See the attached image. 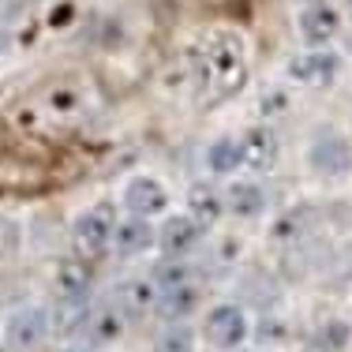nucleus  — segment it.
<instances>
[{
  "instance_id": "2",
  "label": "nucleus",
  "mask_w": 352,
  "mask_h": 352,
  "mask_svg": "<svg viewBox=\"0 0 352 352\" xmlns=\"http://www.w3.org/2000/svg\"><path fill=\"white\" fill-rule=\"evenodd\" d=\"M116 225H120V217H116V206H113V203H94V206H87V210L75 217V225H72L75 251H79L82 258L105 255V251L113 248Z\"/></svg>"
},
{
  "instance_id": "22",
  "label": "nucleus",
  "mask_w": 352,
  "mask_h": 352,
  "mask_svg": "<svg viewBox=\"0 0 352 352\" xmlns=\"http://www.w3.org/2000/svg\"><path fill=\"white\" fill-rule=\"evenodd\" d=\"M311 352H318V349H311Z\"/></svg>"
},
{
  "instance_id": "16",
  "label": "nucleus",
  "mask_w": 352,
  "mask_h": 352,
  "mask_svg": "<svg viewBox=\"0 0 352 352\" xmlns=\"http://www.w3.org/2000/svg\"><path fill=\"white\" fill-rule=\"evenodd\" d=\"M90 281H94V270L82 258H64L60 270H56V289H60L64 304H82L90 292Z\"/></svg>"
},
{
  "instance_id": "21",
  "label": "nucleus",
  "mask_w": 352,
  "mask_h": 352,
  "mask_svg": "<svg viewBox=\"0 0 352 352\" xmlns=\"http://www.w3.org/2000/svg\"><path fill=\"white\" fill-rule=\"evenodd\" d=\"M12 236H15V229L8 221H0V244H12Z\"/></svg>"
},
{
  "instance_id": "17",
  "label": "nucleus",
  "mask_w": 352,
  "mask_h": 352,
  "mask_svg": "<svg viewBox=\"0 0 352 352\" xmlns=\"http://www.w3.org/2000/svg\"><path fill=\"white\" fill-rule=\"evenodd\" d=\"M49 330V318L45 311H38V307H27V311H19L12 318V326H8V341H12L15 349H34L41 338H45Z\"/></svg>"
},
{
  "instance_id": "18",
  "label": "nucleus",
  "mask_w": 352,
  "mask_h": 352,
  "mask_svg": "<svg viewBox=\"0 0 352 352\" xmlns=\"http://www.w3.org/2000/svg\"><path fill=\"white\" fill-rule=\"evenodd\" d=\"M349 341H352V326L345 322V318H333V322L322 326V333L315 338V345H318V352H341Z\"/></svg>"
},
{
  "instance_id": "1",
  "label": "nucleus",
  "mask_w": 352,
  "mask_h": 352,
  "mask_svg": "<svg viewBox=\"0 0 352 352\" xmlns=\"http://www.w3.org/2000/svg\"><path fill=\"white\" fill-rule=\"evenodd\" d=\"M191 82L203 105H221L248 87V45L232 30H206L191 45Z\"/></svg>"
},
{
  "instance_id": "4",
  "label": "nucleus",
  "mask_w": 352,
  "mask_h": 352,
  "mask_svg": "<svg viewBox=\"0 0 352 352\" xmlns=\"http://www.w3.org/2000/svg\"><path fill=\"white\" fill-rule=\"evenodd\" d=\"M341 68H345V60L333 49H304V53L289 56L285 79L304 90H330L341 79Z\"/></svg>"
},
{
  "instance_id": "20",
  "label": "nucleus",
  "mask_w": 352,
  "mask_h": 352,
  "mask_svg": "<svg viewBox=\"0 0 352 352\" xmlns=\"http://www.w3.org/2000/svg\"><path fill=\"white\" fill-rule=\"evenodd\" d=\"M289 109V94L285 90H266V102H263V120H270L274 113Z\"/></svg>"
},
{
  "instance_id": "7",
  "label": "nucleus",
  "mask_w": 352,
  "mask_h": 352,
  "mask_svg": "<svg viewBox=\"0 0 352 352\" xmlns=\"http://www.w3.org/2000/svg\"><path fill=\"white\" fill-rule=\"evenodd\" d=\"M203 225L191 214H165V221L157 225V248L165 251V258H184L203 244Z\"/></svg>"
},
{
  "instance_id": "8",
  "label": "nucleus",
  "mask_w": 352,
  "mask_h": 352,
  "mask_svg": "<svg viewBox=\"0 0 352 352\" xmlns=\"http://www.w3.org/2000/svg\"><path fill=\"white\" fill-rule=\"evenodd\" d=\"M225 199V214L232 217H263L266 206H270V195H266V188L258 180H229L221 191Z\"/></svg>"
},
{
  "instance_id": "14",
  "label": "nucleus",
  "mask_w": 352,
  "mask_h": 352,
  "mask_svg": "<svg viewBox=\"0 0 352 352\" xmlns=\"http://www.w3.org/2000/svg\"><path fill=\"white\" fill-rule=\"evenodd\" d=\"M311 165L318 173H326V176H333V173H341V169H349V139H341V135H333V131H326V135H318L311 142Z\"/></svg>"
},
{
  "instance_id": "12",
  "label": "nucleus",
  "mask_w": 352,
  "mask_h": 352,
  "mask_svg": "<svg viewBox=\"0 0 352 352\" xmlns=\"http://www.w3.org/2000/svg\"><path fill=\"white\" fill-rule=\"evenodd\" d=\"M116 311L120 315H146L150 307H157V285L150 281V278H128L116 289Z\"/></svg>"
},
{
  "instance_id": "23",
  "label": "nucleus",
  "mask_w": 352,
  "mask_h": 352,
  "mask_svg": "<svg viewBox=\"0 0 352 352\" xmlns=\"http://www.w3.org/2000/svg\"><path fill=\"white\" fill-rule=\"evenodd\" d=\"M349 4H352V0H349Z\"/></svg>"
},
{
  "instance_id": "15",
  "label": "nucleus",
  "mask_w": 352,
  "mask_h": 352,
  "mask_svg": "<svg viewBox=\"0 0 352 352\" xmlns=\"http://www.w3.org/2000/svg\"><path fill=\"white\" fill-rule=\"evenodd\" d=\"M157 311H162L169 322H180V318L199 311V285L195 281H180L169 285V289L157 292Z\"/></svg>"
},
{
  "instance_id": "9",
  "label": "nucleus",
  "mask_w": 352,
  "mask_h": 352,
  "mask_svg": "<svg viewBox=\"0 0 352 352\" xmlns=\"http://www.w3.org/2000/svg\"><path fill=\"white\" fill-rule=\"evenodd\" d=\"M240 146H244V169L251 173H270L274 165H278L281 150H278V135H274L266 124H255V128H248L244 135H240Z\"/></svg>"
},
{
  "instance_id": "13",
  "label": "nucleus",
  "mask_w": 352,
  "mask_h": 352,
  "mask_svg": "<svg viewBox=\"0 0 352 352\" xmlns=\"http://www.w3.org/2000/svg\"><path fill=\"white\" fill-rule=\"evenodd\" d=\"M188 214L195 217L203 229H214L225 217V199L214 184H191L188 188Z\"/></svg>"
},
{
  "instance_id": "3",
  "label": "nucleus",
  "mask_w": 352,
  "mask_h": 352,
  "mask_svg": "<svg viewBox=\"0 0 352 352\" xmlns=\"http://www.w3.org/2000/svg\"><path fill=\"white\" fill-rule=\"evenodd\" d=\"M199 338H203L214 352H236L251 338V318L240 304H229V300H225V304H214L210 311L203 315Z\"/></svg>"
},
{
  "instance_id": "5",
  "label": "nucleus",
  "mask_w": 352,
  "mask_h": 352,
  "mask_svg": "<svg viewBox=\"0 0 352 352\" xmlns=\"http://www.w3.org/2000/svg\"><path fill=\"white\" fill-rule=\"evenodd\" d=\"M120 203L131 217H142V221H154V217H165L169 214V188H165L157 176L150 173H139L124 184L120 191Z\"/></svg>"
},
{
  "instance_id": "19",
  "label": "nucleus",
  "mask_w": 352,
  "mask_h": 352,
  "mask_svg": "<svg viewBox=\"0 0 352 352\" xmlns=\"http://www.w3.org/2000/svg\"><path fill=\"white\" fill-rule=\"evenodd\" d=\"M154 352H195V330H188V326L173 322L169 330L157 338Z\"/></svg>"
},
{
  "instance_id": "10",
  "label": "nucleus",
  "mask_w": 352,
  "mask_h": 352,
  "mask_svg": "<svg viewBox=\"0 0 352 352\" xmlns=\"http://www.w3.org/2000/svg\"><path fill=\"white\" fill-rule=\"evenodd\" d=\"M157 244V229L150 221H142V217H128V221L116 225V236H113V251L124 258L131 255H142V251H150Z\"/></svg>"
},
{
  "instance_id": "11",
  "label": "nucleus",
  "mask_w": 352,
  "mask_h": 352,
  "mask_svg": "<svg viewBox=\"0 0 352 352\" xmlns=\"http://www.w3.org/2000/svg\"><path fill=\"white\" fill-rule=\"evenodd\" d=\"M203 162L214 176H236L244 169V146H240V135H217L210 146L203 150Z\"/></svg>"
},
{
  "instance_id": "6",
  "label": "nucleus",
  "mask_w": 352,
  "mask_h": 352,
  "mask_svg": "<svg viewBox=\"0 0 352 352\" xmlns=\"http://www.w3.org/2000/svg\"><path fill=\"white\" fill-rule=\"evenodd\" d=\"M296 30H300L307 49H326L341 34V12L330 0H307L296 12Z\"/></svg>"
}]
</instances>
